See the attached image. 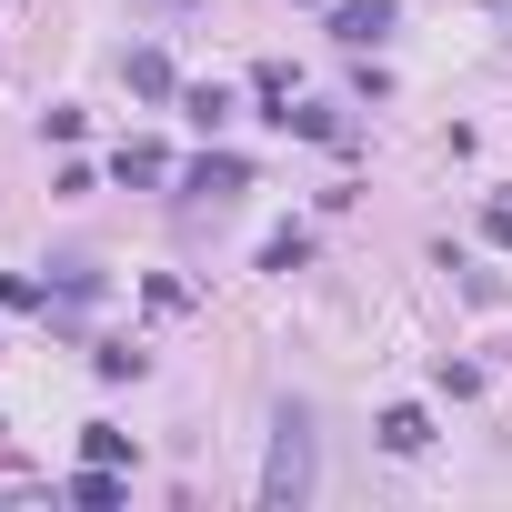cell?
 Masks as SVG:
<instances>
[{"instance_id": "cell-1", "label": "cell", "mask_w": 512, "mask_h": 512, "mask_svg": "<svg viewBox=\"0 0 512 512\" xmlns=\"http://www.w3.org/2000/svg\"><path fill=\"white\" fill-rule=\"evenodd\" d=\"M262 492H272V502H302V492H312V422H302V412L272 422V472H262Z\"/></svg>"}, {"instance_id": "cell-2", "label": "cell", "mask_w": 512, "mask_h": 512, "mask_svg": "<svg viewBox=\"0 0 512 512\" xmlns=\"http://www.w3.org/2000/svg\"><path fill=\"white\" fill-rule=\"evenodd\" d=\"M332 31H342V41H382V31H392V0H342Z\"/></svg>"}, {"instance_id": "cell-3", "label": "cell", "mask_w": 512, "mask_h": 512, "mask_svg": "<svg viewBox=\"0 0 512 512\" xmlns=\"http://www.w3.org/2000/svg\"><path fill=\"white\" fill-rule=\"evenodd\" d=\"M241 181H251V171H241V161H231V151H221V161H211V151H201V161H191V191H201V201H231V191H241Z\"/></svg>"}, {"instance_id": "cell-4", "label": "cell", "mask_w": 512, "mask_h": 512, "mask_svg": "<svg viewBox=\"0 0 512 512\" xmlns=\"http://www.w3.org/2000/svg\"><path fill=\"white\" fill-rule=\"evenodd\" d=\"M422 442H432V422H422L412 402H402V412H382V452H422Z\"/></svg>"}, {"instance_id": "cell-5", "label": "cell", "mask_w": 512, "mask_h": 512, "mask_svg": "<svg viewBox=\"0 0 512 512\" xmlns=\"http://www.w3.org/2000/svg\"><path fill=\"white\" fill-rule=\"evenodd\" d=\"M131 91H151V101H171V61H161V51H131Z\"/></svg>"}, {"instance_id": "cell-6", "label": "cell", "mask_w": 512, "mask_h": 512, "mask_svg": "<svg viewBox=\"0 0 512 512\" xmlns=\"http://www.w3.org/2000/svg\"><path fill=\"white\" fill-rule=\"evenodd\" d=\"M181 111H191L201 131H221V121H231V91H181Z\"/></svg>"}, {"instance_id": "cell-7", "label": "cell", "mask_w": 512, "mask_h": 512, "mask_svg": "<svg viewBox=\"0 0 512 512\" xmlns=\"http://www.w3.org/2000/svg\"><path fill=\"white\" fill-rule=\"evenodd\" d=\"M161 171H171V161H161L151 141H131V151H121V181H161Z\"/></svg>"}, {"instance_id": "cell-8", "label": "cell", "mask_w": 512, "mask_h": 512, "mask_svg": "<svg viewBox=\"0 0 512 512\" xmlns=\"http://www.w3.org/2000/svg\"><path fill=\"white\" fill-rule=\"evenodd\" d=\"M0 302H11V312H41L51 292H41V282H21V272H0Z\"/></svg>"}]
</instances>
